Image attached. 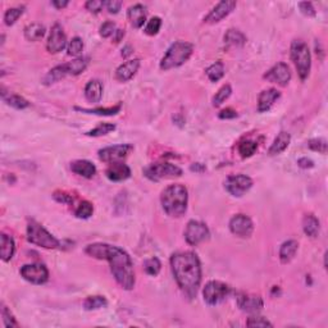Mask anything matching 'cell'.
<instances>
[{
	"label": "cell",
	"instance_id": "cell-42",
	"mask_svg": "<svg viewBox=\"0 0 328 328\" xmlns=\"http://www.w3.org/2000/svg\"><path fill=\"white\" fill-rule=\"evenodd\" d=\"M88 59L85 58H77V59L68 62L69 69H71V76H77V74L82 73L88 67Z\"/></svg>",
	"mask_w": 328,
	"mask_h": 328
},
{
	"label": "cell",
	"instance_id": "cell-52",
	"mask_svg": "<svg viewBox=\"0 0 328 328\" xmlns=\"http://www.w3.org/2000/svg\"><path fill=\"white\" fill-rule=\"evenodd\" d=\"M218 117L221 118V119H233V118L237 117V113H236V110L232 109V108H226V109L221 110Z\"/></svg>",
	"mask_w": 328,
	"mask_h": 328
},
{
	"label": "cell",
	"instance_id": "cell-19",
	"mask_svg": "<svg viewBox=\"0 0 328 328\" xmlns=\"http://www.w3.org/2000/svg\"><path fill=\"white\" fill-rule=\"evenodd\" d=\"M279 96H281V93L277 89L271 88L267 89V90H263L259 94V98H258V112H268L273 107L276 100H278Z\"/></svg>",
	"mask_w": 328,
	"mask_h": 328
},
{
	"label": "cell",
	"instance_id": "cell-31",
	"mask_svg": "<svg viewBox=\"0 0 328 328\" xmlns=\"http://www.w3.org/2000/svg\"><path fill=\"white\" fill-rule=\"evenodd\" d=\"M120 108L122 105L117 104L114 107L110 108H94V109H88V108H79L74 107V110H78V112L86 113V114H96V115H115L120 112Z\"/></svg>",
	"mask_w": 328,
	"mask_h": 328
},
{
	"label": "cell",
	"instance_id": "cell-7",
	"mask_svg": "<svg viewBox=\"0 0 328 328\" xmlns=\"http://www.w3.org/2000/svg\"><path fill=\"white\" fill-rule=\"evenodd\" d=\"M144 175L151 181H160L180 177L182 175V170L171 163H153L144 170Z\"/></svg>",
	"mask_w": 328,
	"mask_h": 328
},
{
	"label": "cell",
	"instance_id": "cell-9",
	"mask_svg": "<svg viewBox=\"0 0 328 328\" xmlns=\"http://www.w3.org/2000/svg\"><path fill=\"white\" fill-rule=\"evenodd\" d=\"M253 186V180L246 175L228 176L224 181V189L230 195L241 197L245 192L249 191Z\"/></svg>",
	"mask_w": 328,
	"mask_h": 328
},
{
	"label": "cell",
	"instance_id": "cell-40",
	"mask_svg": "<svg viewBox=\"0 0 328 328\" xmlns=\"http://www.w3.org/2000/svg\"><path fill=\"white\" fill-rule=\"evenodd\" d=\"M144 269L149 276H158V273L161 269V263L158 258L153 257L149 258L144 262Z\"/></svg>",
	"mask_w": 328,
	"mask_h": 328
},
{
	"label": "cell",
	"instance_id": "cell-10",
	"mask_svg": "<svg viewBox=\"0 0 328 328\" xmlns=\"http://www.w3.org/2000/svg\"><path fill=\"white\" fill-rule=\"evenodd\" d=\"M209 237H211V232H209V228L207 227L205 223L200 221H194V219L187 223L186 230H185V238H186L189 245L196 246L209 240Z\"/></svg>",
	"mask_w": 328,
	"mask_h": 328
},
{
	"label": "cell",
	"instance_id": "cell-21",
	"mask_svg": "<svg viewBox=\"0 0 328 328\" xmlns=\"http://www.w3.org/2000/svg\"><path fill=\"white\" fill-rule=\"evenodd\" d=\"M127 18L135 28H140L146 22V9L142 4L131 6L127 11Z\"/></svg>",
	"mask_w": 328,
	"mask_h": 328
},
{
	"label": "cell",
	"instance_id": "cell-49",
	"mask_svg": "<svg viewBox=\"0 0 328 328\" xmlns=\"http://www.w3.org/2000/svg\"><path fill=\"white\" fill-rule=\"evenodd\" d=\"M53 197H54L58 202H62V204H72V202L74 201L73 196H71V195L64 191H55L54 194H53Z\"/></svg>",
	"mask_w": 328,
	"mask_h": 328
},
{
	"label": "cell",
	"instance_id": "cell-26",
	"mask_svg": "<svg viewBox=\"0 0 328 328\" xmlns=\"http://www.w3.org/2000/svg\"><path fill=\"white\" fill-rule=\"evenodd\" d=\"M85 96L90 103H99L103 96V84L99 79H91L85 88Z\"/></svg>",
	"mask_w": 328,
	"mask_h": 328
},
{
	"label": "cell",
	"instance_id": "cell-56",
	"mask_svg": "<svg viewBox=\"0 0 328 328\" xmlns=\"http://www.w3.org/2000/svg\"><path fill=\"white\" fill-rule=\"evenodd\" d=\"M123 36H125V30H120V28H118L114 33V43H117L118 44V43H119V41L123 38Z\"/></svg>",
	"mask_w": 328,
	"mask_h": 328
},
{
	"label": "cell",
	"instance_id": "cell-34",
	"mask_svg": "<svg viewBox=\"0 0 328 328\" xmlns=\"http://www.w3.org/2000/svg\"><path fill=\"white\" fill-rule=\"evenodd\" d=\"M258 150V142L253 141V140H245L238 144V154L242 158H250L255 154Z\"/></svg>",
	"mask_w": 328,
	"mask_h": 328
},
{
	"label": "cell",
	"instance_id": "cell-55",
	"mask_svg": "<svg viewBox=\"0 0 328 328\" xmlns=\"http://www.w3.org/2000/svg\"><path fill=\"white\" fill-rule=\"evenodd\" d=\"M205 170H207V168H205V166H202L201 163H195L191 166V171H194V172H204Z\"/></svg>",
	"mask_w": 328,
	"mask_h": 328
},
{
	"label": "cell",
	"instance_id": "cell-30",
	"mask_svg": "<svg viewBox=\"0 0 328 328\" xmlns=\"http://www.w3.org/2000/svg\"><path fill=\"white\" fill-rule=\"evenodd\" d=\"M23 33L28 41H38L44 37L45 27L41 23H31L26 26Z\"/></svg>",
	"mask_w": 328,
	"mask_h": 328
},
{
	"label": "cell",
	"instance_id": "cell-53",
	"mask_svg": "<svg viewBox=\"0 0 328 328\" xmlns=\"http://www.w3.org/2000/svg\"><path fill=\"white\" fill-rule=\"evenodd\" d=\"M298 166L300 168H303V170H309V168L314 167V161H313L312 159L300 158L298 160Z\"/></svg>",
	"mask_w": 328,
	"mask_h": 328
},
{
	"label": "cell",
	"instance_id": "cell-4",
	"mask_svg": "<svg viewBox=\"0 0 328 328\" xmlns=\"http://www.w3.org/2000/svg\"><path fill=\"white\" fill-rule=\"evenodd\" d=\"M194 53V45L186 41H176L168 48L167 53L160 60L161 71L177 68L185 64Z\"/></svg>",
	"mask_w": 328,
	"mask_h": 328
},
{
	"label": "cell",
	"instance_id": "cell-5",
	"mask_svg": "<svg viewBox=\"0 0 328 328\" xmlns=\"http://www.w3.org/2000/svg\"><path fill=\"white\" fill-rule=\"evenodd\" d=\"M291 59L298 69V74L301 81H305L310 73L312 67V57L308 45L303 40H294L291 44Z\"/></svg>",
	"mask_w": 328,
	"mask_h": 328
},
{
	"label": "cell",
	"instance_id": "cell-29",
	"mask_svg": "<svg viewBox=\"0 0 328 328\" xmlns=\"http://www.w3.org/2000/svg\"><path fill=\"white\" fill-rule=\"evenodd\" d=\"M303 230L306 236L317 237L319 233V221L313 214H306L303 219Z\"/></svg>",
	"mask_w": 328,
	"mask_h": 328
},
{
	"label": "cell",
	"instance_id": "cell-8",
	"mask_svg": "<svg viewBox=\"0 0 328 328\" xmlns=\"http://www.w3.org/2000/svg\"><path fill=\"white\" fill-rule=\"evenodd\" d=\"M231 293V287L221 281H209L202 290L204 301L208 305L214 306L227 298Z\"/></svg>",
	"mask_w": 328,
	"mask_h": 328
},
{
	"label": "cell",
	"instance_id": "cell-22",
	"mask_svg": "<svg viewBox=\"0 0 328 328\" xmlns=\"http://www.w3.org/2000/svg\"><path fill=\"white\" fill-rule=\"evenodd\" d=\"M71 170L73 173H76V175L81 176V177H85V178H93L96 173L95 166H94L91 161L84 160V159L72 161Z\"/></svg>",
	"mask_w": 328,
	"mask_h": 328
},
{
	"label": "cell",
	"instance_id": "cell-12",
	"mask_svg": "<svg viewBox=\"0 0 328 328\" xmlns=\"http://www.w3.org/2000/svg\"><path fill=\"white\" fill-rule=\"evenodd\" d=\"M134 146L130 144H120V145L108 146V148L100 149L99 150V158L100 160L105 163H114V161H120L122 159L126 158L132 151Z\"/></svg>",
	"mask_w": 328,
	"mask_h": 328
},
{
	"label": "cell",
	"instance_id": "cell-45",
	"mask_svg": "<svg viewBox=\"0 0 328 328\" xmlns=\"http://www.w3.org/2000/svg\"><path fill=\"white\" fill-rule=\"evenodd\" d=\"M246 325H249V327H273V324L267 318L260 317V315L250 317L246 322Z\"/></svg>",
	"mask_w": 328,
	"mask_h": 328
},
{
	"label": "cell",
	"instance_id": "cell-33",
	"mask_svg": "<svg viewBox=\"0 0 328 328\" xmlns=\"http://www.w3.org/2000/svg\"><path fill=\"white\" fill-rule=\"evenodd\" d=\"M3 100L6 101L8 105H11L12 108L18 110L26 109V108L30 107V103H28L25 98L16 95V94H9L8 96H3Z\"/></svg>",
	"mask_w": 328,
	"mask_h": 328
},
{
	"label": "cell",
	"instance_id": "cell-51",
	"mask_svg": "<svg viewBox=\"0 0 328 328\" xmlns=\"http://www.w3.org/2000/svg\"><path fill=\"white\" fill-rule=\"evenodd\" d=\"M105 7H107V9L109 13L117 14L118 12L120 11L122 2H118V0H110V2H105Z\"/></svg>",
	"mask_w": 328,
	"mask_h": 328
},
{
	"label": "cell",
	"instance_id": "cell-17",
	"mask_svg": "<svg viewBox=\"0 0 328 328\" xmlns=\"http://www.w3.org/2000/svg\"><path fill=\"white\" fill-rule=\"evenodd\" d=\"M237 305L242 312L246 313H258L263 308V300L260 296L248 295V294H238Z\"/></svg>",
	"mask_w": 328,
	"mask_h": 328
},
{
	"label": "cell",
	"instance_id": "cell-16",
	"mask_svg": "<svg viewBox=\"0 0 328 328\" xmlns=\"http://www.w3.org/2000/svg\"><path fill=\"white\" fill-rule=\"evenodd\" d=\"M263 77H264L267 81L273 82V84H277V85L279 86H286L291 79V72L286 63L279 62V63L274 64Z\"/></svg>",
	"mask_w": 328,
	"mask_h": 328
},
{
	"label": "cell",
	"instance_id": "cell-50",
	"mask_svg": "<svg viewBox=\"0 0 328 328\" xmlns=\"http://www.w3.org/2000/svg\"><path fill=\"white\" fill-rule=\"evenodd\" d=\"M299 8H300L301 13L306 17H314L315 16V9L313 7L312 3L309 2H301L299 3Z\"/></svg>",
	"mask_w": 328,
	"mask_h": 328
},
{
	"label": "cell",
	"instance_id": "cell-44",
	"mask_svg": "<svg viewBox=\"0 0 328 328\" xmlns=\"http://www.w3.org/2000/svg\"><path fill=\"white\" fill-rule=\"evenodd\" d=\"M161 27V19L159 17H153L145 27V33L149 36H154L159 32Z\"/></svg>",
	"mask_w": 328,
	"mask_h": 328
},
{
	"label": "cell",
	"instance_id": "cell-2",
	"mask_svg": "<svg viewBox=\"0 0 328 328\" xmlns=\"http://www.w3.org/2000/svg\"><path fill=\"white\" fill-rule=\"evenodd\" d=\"M171 268L176 282L189 299H194L201 283V264L192 252H178L171 257Z\"/></svg>",
	"mask_w": 328,
	"mask_h": 328
},
{
	"label": "cell",
	"instance_id": "cell-13",
	"mask_svg": "<svg viewBox=\"0 0 328 328\" xmlns=\"http://www.w3.org/2000/svg\"><path fill=\"white\" fill-rule=\"evenodd\" d=\"M230 230L233 235L238 237L248 238L254 231V224L252 219L245 214H236L230 221Z\"/></svg>",
	"mask_w": 328,
	"mask_h": 328
},
{
	"label": "cell",
	"instance_id": "cell-37",
	"mask_svg": "<svg viewBox=\"0 0 328 328\" xmlns=\"http://www.w3.org/2000/svg\"><path fill=\"white\" fill-rule=\"evenodd\" d=\"M93 213H94V205L91 204L90 201H88V200H84V201L79 202V204L77 205L76 211H74V216H76L77 218H81V219L90 218V217L93 216Z\"/></svg>",
	"mask_w": 328,
	"mask_h": 328
},
{
	"label": "cell",
	"instance_id": "cell-14",
	"mask_svg": "<svg viewBox=\"0 0 328 328\" xmlns=\"http://www.w3.org/2000/svg\"><path fill=\"white\" fill-rule=\"evenodd\" d=\"M67 47V36L64 33L63 27L59 23L53 25L52 30H50L49 37L47 41V49L48 52L52 54H57V53L62 52L64 48Z\"/></svg>",
	"mask_w": 328,
	"mask_h": 328
},
{
	"label": "cell",
	"instance_id": "cell-35",
	"mask_svg": "<svg viewBox=\"0 0 328 328\" xmlns=\"http://www.w3.org/2000/svg\"><path fill=\"white\" fill-rule=\"evenodd\" d=\"M25 6L14 7V8H9L4 14V23L7 26H13L14 23L18 21V18L25 13Z\"/></svg>",
	"mask_w": 328,
	"mask_h": 328
},
{
	"label": "cell",
	"instance_id": "cell-1",
	"mask_svg": "<svg viewBox=\"0 0 328 328\" xmlns=\"http://www.w3.org/2000/svg\"><path fill=\"white\" fill-rule=\"evenodd\" d=\"M85 253L95 259H104L109 262L113 277L125 290H132L135 287V271L131 257L118 246L104 242H95L86 246Z\"/></svg>",
	"mask_w": 328,
	"mask_h": 328
},
{
	"label": "cell",
	"instance_id": "cell-6",
	"mask_svg": "<svg viewBox=\"0 0 328 328\" xmlns=\"http://www.w3.org/2000/svg\"><path fill=\"white\" fill-rule=\"evenodd\" d=\"M27 240L31 243L45 249L60 248V241L55 238L47 228H44L36 221H30L27 226Z\"/></svg>",
	"mask_w": 328,
	"mask_h": 328
},
{
	"label": "cell",
	"instance_id": "cell-24",
	"mask_svg": "<svg viewBox=\"0 0 328 328\" xmlns=\"http://www.w3.org/2000/svg\"><path fill=\"white\" fill-rule=\"evenodd\" d=\"M0 253H2V259L4 262H9L13 258L16 253V243L12 236H8L7 233L0 235Z\"/></svg>",
	"mask_w": 328,
	"mask_h": 328
},
{
	"label": "cell",
	"instance_id": "cell-48",
	"mask_svg": "<svg viewBox=\"0 0 328 328\" xmlns=\"http://www.w3.org/2000/svg\"><path fill=\"white\" fill-rule=\"evenodd\" d=\"M104 6L105 2H101V0H89V2H86L85 8L91 13H99Z\"/></svg>",
	"mask_w": 328,
	"mask_h": 328
},
{
	"label": "cell",
	"instance_id": "cell-20",
	"mask_svg": "<svg viewBox=\"0 0 328 328\" xmlns=\"http://www.w3.org/2000/svg\"><path fill=\"white\" fill-rule=\"evenodd\" d=\"M140 68V60L139 59H132L127 60L126 63H123L122 66H119L115 71V78L119 82H127L136 74V72Z\"/></svg>",
	"mask_w": 328,
	"mask_h": 328
},
{
	"label": "cell",
	"instance_id": "cell-39",
	"mask_svg": "<svg viewBox=\"0 0 328 328\" xmlns=\"http://www.w3.org/2000/svg\"><path fill=\"white\" fill-rule=\"evenodd\" d=\"M231 94H232V89H231L230 85H223L221 89L218 90V93L214 95L213 98V105L216 108L221 107L222 104H223L224 101L227 100L228 98L231 96Z\"/></svg>",
	"mask_w": 328,
	"mask_h": 328
},
{
	"label": "cell",
	"instance_id": "cell-28",
	"mask_svg": "<svg viewBox=\"0 0 328 328\" xmlns=\"http://www.w3.org/2000/svg\"><path fill=\"white\" fill-rule=\"evenodd\" d=\"M224 44L232 48H241L246 44V36L236 28H230L224 35Z\"/></svg>",
	"mask_w": 328,
	"mask_h": 328
},
{
	"label": "cell",
	"instance_id": "cell-43",
	"mask_svg": "<svg viewBox=\"0 0 328 328\" xmlns=\"http://www.w3.org/2000/svg\"><path fill=\"white\" fill-rule=\"evenodd\" d=\"M308 148L320 154H327V141L324 139H312L308 141Z\"/></svg>",
	"mask_w": 328,
	"mask_h": 328
},
{
	"label": "cell",
	"instance_id": "cell-32",
	"mask_svg": "<svg viewBox=\"0 0 328 328\" xmlns=\"http://www.w3.org/2000/svg\"><path fill=\"white\" fill-rule=\"evenodd\" d=\"M107 305H108L107 299L101 295L88 296V298H86V300L84 301V308H85L86 310L101 309V308H105Z\"/></svg>",
	"mask_w": 328,
	"mask_h": 328
},
{
	"label": "cell",
	"instance_id": "cell-18",
	"mask_svg": "<svg viewBox=\"0 0 328 328\" xmlns=\"http://www.w3.org/2000/svg\"><path fill=\"white\" fill-rule=\"evenodd\" d=\"M105 176L113 182H120V181H126L131 176V170L127 164L122 161H114L110 163L109 167L105 171Z\"/></svg>",
	"mask_w": 328,
	"mask_h": 328
},
{
	"label": "cell",
	"instance_id": "cell-25",
	"mask_svg": "<svg viewBox=\"0 0 328 328\" xmlns=\"http://www.w3.org/2000/svg\"><path fill=\"white\" fill-rule=\"evenodd\" d=\"M299 249V243L295 240H289L281 245L279 249V259H281L282 264H287L295 258L296 253Z\"/></svg>",
	"mask_w": 328,
	"mask_h": 328
},
{
	"label": "cell",
	"instance_id": "cell-23",
	"mask_svg": "<svg viewBox=\"0 0 328 328\" xmlns=\"http://www.w3.org/2000/svg\"><path fill=\"white\" fill-rule=\"evenodd\" d=\"M290 141H291V136L289 132H284V131L279 132V134L277 135L276 139H274L271 148H269L268 154L269 155H278V154L283 153V151L289 148V145H290Z\"/></svg>",
	"mask_w": 328,
	"mask_h": 328
},
{
	"label": "cell",
	"instance_id": "cell-54",
	"mask_svg": "<svg viewBox=\"0 0 328 328\" xmlns=\"http://www.w3.org/2000/svg\"><path fill=\"white\" fill-rule=\"evenodd\" d=\"M52 4L57 9H63V8H66L67 6H68L69 2H68V0H62V2H60V0H53Z\"/></svg>",
	"mask_w": 328,
	"mask_h": 328
},
{
	"label": "cell",
	"instance_id": "cell-3",
	"mask_svg": "<svg viewBox=\"0 0 328 328\" xmlns=\"http://www.w3.org/2000/svg\"><path fill=\"white\" fill-rule=\"evenodd\" d=\"M187 201H189V192L186 187L181 183L170 185L161 192V207L166 214L172 218H180L186 213Z\"/></svg>",
	"mask_w": 328,
	"mask_h": 328
},
{
	"label": "cell",
	"instance_id": "cell-15",
	"mask_svg": "<svg viewBox=\"0 0 328 328\" xmlns=\"http://www.w3.org/2000/svg\"><path fill=\"white\" fill-rule=\"evenodd\" d=\"M237 3L233 0H224V2H219L207 16L204 17L205 23H218L219 21H222L223 18L228 16L230 13H232L233 9L236 8Z\"/></svg>",
	"mask_w": 328,
	"mask_h": 328
},
{
	"label": "cell",
	"instance_id": "cell-27",
	"mask_svg": "<svg viewBox=\"0 0 328 328\" xmlns=\"http://www.w3.org/2000/svg\"><path fill=\"white\" fill-rule=\"evenodd\" d=\"M66 76H71V71H69L68 63L60 64V66L54 67L48 72L47 76L44 77V84L45 85H52L54 82L59 81V79L64 78Z\"/></svg>",
	"mask_w": 328,
	"mask_h": 328
},
{
	"label": "cell",
	"instance_id": "cell-11",
	"mask_svg": "<svg viewBox=\"0 0 328 328\" xmlns=\"http://www.w3.org/2000/svg\"><path fill=\"white\" fill-rule=\"evenodd\" d=\"M21 276L33 284H44L49 279V271L41 263L26 264L21 268Z\"/></svg>",
	"mask_w": 328,
	"mask_h": 328
},
{
	"label": "cell",
	"instance_id": "cell-46",
	"mask_svg": "<svg viewBox=\"0 0 328 328\" xmlns=\"http://www.w3.org/2000/svg\"><path fill=\"white\" fill-rule=\"evenodd\" d=\"M2 318L6 327H18V323L6 305H2Z\"/></svg>",
	"mask_w": 328,
	"mask_h": 328
},
{
	"label": "cell",
	"instance_id": "cell-38",
	"mask_svg": "<svg viewBox=\"0 0 328 328\" xmlns=\"http://www.w3.org/2000/svg\"><path fill=\"white\" fill-rule=\"evenodd\" d=\"M114 130H115V125L105 122V123H100V125L96 126L95 129L88 131L86 132V135L91 137H99V136H104V135L109 134V132L114 131Z\"/></svg>",
	"mask_w": 328,
	"mask_h": 328
},
{
	"label": "cell",
	"instance_id": "cell-57",
	"mask_svg": "<svg viewBox=\"0 0 328 328\" xmlns=\"http://www.w3.org/2000/svg\"><path fill=\"white\" fill-rule=\"evenodd\" d=\"M132 52H134V49H132V48L130 47V45H126V47H125L122 49V57L123 58H127V57H129V55L132 54Z\"/></svg>",
	"mask_w": 328,
	"mask_h": 328
},
{
	"label": "cell",
	"instance_id": "cell-47",
	"mask_svg": "<svg viewBox=\"0 0 328 328\" xmlns=\"http://www.w3.org/2000/svg\"><path fill=\"white\" fill-rule=\"evenodd\" d=\"M115 31H117V27H115V23L112 22V21H107V22L100 26V36L105 38L114 35Z\"/></svg>",
	"mask_w": 328,
	"mask_h": 328
},
{
	"label": "cell",
	"instance_id": "cell-36",
	"mask_svg": "<svg viewBox=\"0 0 328 328\" xmlns=\"http://www.w3.org/2000/svg\"><path fill=\"white\" fill-rule=\"evenodd\" d=\"M205 73H207V76H208V78L212 82H218L224 76L223 63L222 62H216V63H213L207 68Z\"/></svg>",
	"mask_w": 328,
	"mask_h": 328
},
{
	"label": "cell",
	"instance_id": "cell-41",
	"mask_svg": "<svg viewBox=\"0 0 328 328\" xmlns=\"http://www.w3.org/2000/svg\"><path fill=\"white\" fill-rule=\"evenodd\" d=\"M84 50V41L81 37H73L69 41L68 47H67V54L69 57H79Z\"/></svg>",
	"mask_w": 328,
	"mask_h": 328
}]
</instances>
